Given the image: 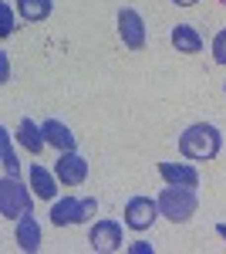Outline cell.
Instances as JSON below:
<instances>
[{
  "label": "cell",
  "instance_id": "12",
  "mask_svg": "<svg viewBox=\"0 0 226 254\" xmlns=\"http://www.w3.org/2000/svg\"><path fill=\"white\" fill-rule=\"evenodd\" d=\"M172 44H176V51H182V55H199V51H203V38H199V31H196L192 24H176V27H172Z\"/></svg>",
  "mask_w": 226,
  "mask_h": 254
},
{
  "label": "cell",
  "instance_id": "7",
  "mask_svg": "<svg viewBox=\"0 0 226 254\" xmlns=\"http://www.w3.org/2000/svg\"><path fill=\"white\" fill-rule=\"evenodd\" d=\"M88 244H91V251H122V224H115V220H94V227L88 231Z\"/></svg>",
  "mask_w": 226,
  "mask_h": 254
},
{
  "label": "cell",
  "instance_id": "4",
  "mask_svg": "<svg viewBox=\"0 0 226 254\" xmlns=\"http://www.w3.org/2000/svg\"><path fill=\"white\" fill-rule=\"evenodd\" d=\"M98 214V200L94 196H85V200H78V196H68V200H57L54 210H51V220H54L57 227H64V224H85L88 217Z\"/></svg>",
  "mask_w": 226,
  "mask_h": 254
},
{
  "label": "cell",
  "instance_id": "17",
  "mask_svg": "<svg viewBox=\"0 0 226 254\" xmlns=\"http://www.w3.org/2000/svg\"><path fill=\"white\" fill-rule=\"evenodd\" d=\"M14 34V14H10V3H0V38H10Z\"/></svg>",
  "mask_w": 226,
  "mask_h": 254
},
{
  "label": "cell",
  "instance_id": "13",
  "mask_svg": "<svg viewBox=\"0 0 226 254\" xmlns=\"http://www.w3.org/2000/svg\"><path fill=\"white\" fill-rule=\"evenodd\" d=\"M14 234H17V244L24 251H41V224L31 214L17 220V231Z\"/></svg>",
  "mask_w": 226,
  "mask_h": 254
},
{
  "label": "cell",
  "instance_id": "3",
  "mask_svg": "<svg viewBox=\"0 0 226 254\" xmlns=\"http://www.w3.org/2000/svg\"><path fill=\"white\" fill-rule=\"evenodd\" d=\"M0 214L7 220H20L31 214V193L17 176H3L0 180Z\"/></svg>",
  "mask_w": 226,
  "mask_h": 254
},
{
  "label": "cell",
  "instance_id": "5",
  "mask_svg": "<svg viewBox=\"0 0 226 254\" xmlns=\"http://www.w3.org/2000/svg\"><path fill=\"white\" fill-rule=\"evenodd\" d=\"M155 217H159V200H152V196H132L125 203V227H132V231H149Z\"/></svg>",
  "mask_w": 226,
  "mask_h": 254
},
{
  "label": "cell",
  "instance_id": "6",
  "mask_svg": "<svg viewBox=\"0 0 226 254\" xmlns=\"http://www.w3.org/2000/svg\"><path fill=\"white\" fill-rule=\"evenodd\" d=\"M118 34H122V44L132 48V51L145 48V20H142V14L132 10V7H122L118 10Z\"/></svg>",
  "mask_w": 226,
  "mask_h": 254
},
{
  "label": "cell",
  "instance_id": "1",
  "mask_svg": "<svg viewBox=\"0 0 226 254\" xmlns=\"http://www.w3.org/2000/svg\"><path fill=\"white\" fill-rule=\"evenodd\" d=\"M220 149H223V136H220V129L209 126V122H196V126H189L186 132L179 136V153L186 159H196V163L216 159Z\"/></svg>",
  "mask_w": 226,
  "mask_h": 254
},
{
  "label": "cell",
  "instance_id": "18",
  "mask_svg": "<svg viewBox=\"0 0 226 254\" xmlns=\"http://www.w3.org/2000/svg\"><path fill=\"white\" fill-rule=\"evenodd\" d=\"M213 61L216 64H226V27L213 38Z\"/></svg>",
  "mask_w": 226,
  "mask_h": 254
},
{
  "label": "cell",
  "instance_id": "15",
  "mask_svg": "<svg viewBox=\"0 0 226 254\" xmlns=\"http://www.w3.org/2000/svg\"><path fill=\"white\" fill-rule=\"evenodd\" d=\"M17 10L24 20L38 24V20H47L51 17V0H17Z\"/></svg>",
  "mask_w": 226,
  "mask_h": 254
},
{
  "label": "cell",
  "instance_id": "9",
  "mask_svg": "<svg viewBox=\"0 0 226 254\" xmlns=\"http://www.w3.org/2000/svg\"><path fill=\"white\" fill-rule=\"evenodd\" d=\"M17 142L27 149V153H34V156H41V153H44V146H47L44 129H41L34 119H20V126H17Z\"/></svg>",
  "mask_w": 226,
  "mask_h": 254
},
{
  "label": "cell",
  "instance_id": "8",
  "mask_svg": "<svg viewBox=\"0 0 226 254\" xmlns=\"http://www.w3.org/2000/svg\"><path fill=\"white\" fill-rule=\"evenodd\" d=\"M54 176H57V183H64V187H81L88 180V163L78 156L75 149H68V153H61V159H57Z\"/></svg>",
  "mask_w": 226,
  "mask_h": 254
},
{
  "label": "cell",
  "instance_id": "21",
  "mask_svg": "<svg viewBox=\"0 0 226 254\" xmlns=\"http://www.w3.org/2000/svg\"><path fill=\"white\" fill-rule=\"evenodd\" d=\"M216 234H220V237L226 241V224H220V227H216Z\"/></svg>",
  "mask_w": 226,
  "mask_h": 254
},
{
  "label": "cell",
  "instance_id": "19",
  "mask_svg": "<svg viewBox=\"0 0 226 254\" xmlns=\"http://www.w3.org/2000/svg\"><path fill=\"white\" fill-rule=\"evenodd\" d=\"M132 251L135 254H145V251H152V244H142V241H138V244H132Z\"/></svg>",
  "mask_w": 226,
  "mask_h": 254
},
{
  "label": "cell",
  "instance_id": "11",
  "mask_svg": "<svg viewBox=\"0 0 226 254\" xmlns=\"http://www.w3.org/2000/svg\"><path fill=\"white\" fill-rule=\"evenodd\" d=\"M41 129H44L47 146H54V149H61V153L75 149V136H71V129H68L64 122H57V119H44V122H41Z\"/></svg>",
  "mask_w": 226,
  "mask_h": 254
},
{
  "label": "cell",
  "instance_id": "2",
  "mask_svg": "<svg viewBox=\"0 0 226 254\" xmlns=\"http://www.w3.org/2000/svg\"><path fill=\"white\" fill-rule=\"evenodd\" d=\"M196 207H199L196 187H172L169 183V187L159 193V214L169 217L172 224H186V220H192Z\"/></svg>",
  "mask_w": 226,
  "mask_h": 254
},
{
  "label": "cell",
  "instance_id": "14",
  "mask_svg": "<svg viewBox=\"0 0 226 254\" xmlns=\"http://www.w3.org/2000/svg\"><path fill=\"white\" fill-rule=\"evenodd\" d=\"M31 190H34V196H41V200H54V193H57L54 176L47 173L41 163H34V166H31Z\"/></svg>",
  "mask_w": 226,
  "mask_h": 254
},
{
  "label": "cell",
  "instance_id": "10",
  "mask_svg": "<svg viewBox=\"0 0 226 254\" xmlns=\"http://www.w3.org/2000/svg\"><path fill=\"white\" fill-rule=\"evenodd\" d=\"M159 176L172 187H199V173L182 163H159Z\"/></svg>",
  "mask_w": 226,
  "mask_h": 254
},
{
  "label": "cell",
  "instance_id": "20",
  "mask_svg": "<svg viewBox=\"0 0 226 254\" xmlns=\"http://www.w3.org/2000/svg\"><path fill=\"white\" fill-rule=\"evenodd\" d=\"M172 3H179V7H192L196 0H172Z\"/></svg>",
  "mask_w": 226,
  "mask_h": 254
},
{
  "label": "cell",
  "instance_id": "16",
  "mask_svg": "<svg viewBox=\"0 0 226 254\" xmlns=\"http://www.w3.org/2000/svg\"><path fill=\"white\" fill-rule=\"evenodd\" d=\"M0 149H3V170H7V176H17L20 163H17V156H14V149H10V136H7V129H0Z\"/></svg>",
  "mask_w": 226,
  "mask_h": 254
},
{
  "label": "cell",
  "instance_id": "22",
  "mask_svg": "<svg viewBox=\"0 0 226 254\" xmlns=\"http://www.w3.org/2000/svg\"><path fill=\"white\" fill-rule=\"evenodd\" d=\"M220 3H226V0H220Z\"/></svg>",
  "mask_w": 226,
  "mask_h": 254
}]
</instances>
